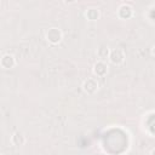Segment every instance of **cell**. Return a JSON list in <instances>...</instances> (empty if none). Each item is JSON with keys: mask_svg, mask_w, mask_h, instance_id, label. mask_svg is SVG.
Returning <instances> with one entry per match:
<instances>
[{"mask_svg": "<svg viewBox=\"0 0 155 155\" xmlns=\"http://www.w3.org/2000/svg\"><path fill=\"white\" fill-rule=\"evenodd\" d=\"M45 39L51 45H58L63 40V31L56 27L48 28L45 33Z\"/></svg>", "mask_w": 155, "mask_h": 155, "instance_id": "6da1fadb", "label": "cell"}, {"mask_svg": "<svg viewBox=\"0 0 155 155\" xmlns=\"http://www.w3.org/2000/svg\"><path fill=\"white\" fill-rule=\"evenodd\" d=\"M108 59L114 65H121V64H124V62L126 59V52L121 47L113 48V50H110V53H109V58Z\"/></svg>", "mask_w": 155, "mask_h": 155, "instance_id": "7a4b0ae2", "label": "cell"}, {"mask_svg": "<svg viewBox=\"0 0 155 155\" xmlns=\"http://www.w3.org/2000/svg\"><path fill=\"white\" fill-rule=\"evenodd\" d=\"M116 15H117V17H119L120 19L127 21V19H131V18L133 17L134 11H133V7H132L130 4L124 2V4H121V5L117 7Z\"/></svg>", "mask_w": 155, "mask_h": 155, "instance_id": "3957f363", "label": "cell"}, {"mask_svg": "<svg viewBox=\"0 0 155 155\" xmlns=\"http://www.w3.org/2000/svg\"><path fill=\"white\" fill-rule=\"evenodd\" d=\"M82 91L87 94H93L98 91L99 88V82L96 78H87L84 82H82Z\"/></svg>", "mask_w": 155, "mask_h": 155, "instance_id": "277c9868", "label": "cell"}, {"mask_svg": "<svg viewBox=\"0 0 155 155\" xmlns=\"http://www.w3.org/2000/svg\"><path fill=\"white\" fill-rule=\"evenodd\" d=\"M16 63L17 62H16V58L13 54L5 53L0 57V68H2V69H6V70L12 69L16 67Z\"/></svg>", "mask_w": 155, "mask_h": 155, "instance_id": "5b68a950", "label": "cell"}, {"mask_svg": "<svg viewBox=\"0 0 155 155\" xmlns=\"http://www.w3.org/2000/svg\"><path fill=\"white\" fill-rule=\"evenodd\" d=\"M108 70H109L108 64L105 62H102V61H97L92 68V71H93L94 76H97V78H104L108 74Z\"/></svg>", "mask_w": 155, "mask_h": 155, "instance_id": "8992f818", "label": "cell"}, {"mask_svg": "<svg viewBox=\"0 0 155 155\" xmlns=\"http://www.w3.org/2000/svg\"><path fill=\"white\" fill-rule=\"evenodd\" d=\"M10 140H11L12 145H15V147H22V145L25 144L27 138H25V134H24L23 132H21V131H15V132L12 133Z\"/></svg>", "mask_w": 155, "mask_h": 155, "instance_id": "52a82bcc", "label": "cell"}, {"mask_svg": "<svg viewBox=\"0 0 155 155\" xmlns=\"http://www.w3.org/2000/svg\"><path fill=\"white\" fill-rule=\"evenodd\" d=\"M85 17H86V19L90 21V22H94V21L99 19V17H101V11H99L98 7L91 6V7H88V8L85 11Z\"/></svg>", "mask_w": 155, "mask_h": 155, "instance_id": "ba28073f", "label": "cell"}, {"mask_svg": "<svg viewBox=\"0 0 155 155\" xmlns=\"http://www.w3.org/2000/svg\"><path fill=\"white\" fill-rule=\"evenodd\" d=\"M109 53H110V48L109 46L102 44L98 46L97 51H96V54L98 57V61H102V62H105L108 58H109Z\"/></svg>", "mask_w": 155, "mask_h": 155, "instance_id": "9c48e42d", "label": "cell"}, {"mask_svg": "<svg viewBox=\"0 0 155 155\" xmlns=\"http://www.w3.org/2000/svg\"><path fill=\"white\" fill-rule=\"evenodd\" d=\"M153 8H154V6H150V8L148 10V18H147V19H148V21H149V22H150L151 24L154 23V16H153Z\"/></svg>", "mask_w": 155, "mask_h": 155, "instance_id": "30bf717a", "label": "cell"}]
</instances>
